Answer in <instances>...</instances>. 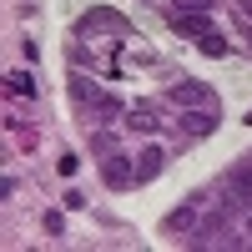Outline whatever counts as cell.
<instances>
[{
  "mask_svg": "<svg viewBox=\"0 0 252 252\" xmlns=\"http://www.w3.org/2000/svg\"><path fill=\"white\" fill-rule=\"evenodd\" d=\"M172 101H177V106H202V101H212V91L187 81V86H172Z\"/></svg>",
  "mask_w": 252,
  "mask_h": 252,
  "instance_id": "1",
  "label": "cell"
},
{
  "mask_svg": "<svg viewBox=\"0 0 252 252\" xmlns=\"http://www.w3.org/2000/svg\"><path fill=\"white\" fill-rule=\"evenodd\" d=\"M182 126H187L192 136H202V131H212V126H217V116H212V111H187Z\"/></svg>",
  "mask_w": 252,
  "mask_h": 252,
  "instance_id": "2",
  "label": "cell"
},
{
  "mask_svg": "<svg viewBox=\"0 0 252 252\" xmlns=\"http://www.w3.org/2000/svg\"><path fill=\"white\" fill-rule=\"evenodd\" d=\"M106 182H111V187H126V182H131V166H126L121 157H111V161H106Z\"/></svg>",
  "mask_w": 252,
  "mask_h": 252,
  "instance_id": "3",
  "label": "cell"
},
{
  "mask_svg": "<svg viewBox=\"0 0 252 252\" xmlns=\"http://www.w3.org/2000/svg\"><path fill=\"white\" fill-rule=\"evenodd\" d=\"M126 121H131V126H141V131H146V126H157L152 106H131V116H126Z\"/></svg>",
  "mask_w": 252,
  "mask_h": 252,
  "instance_id": "4",
  "label": "cell"
},
{
  "mask_svg": "<svg viewBox=\"0 0 252 252\" xmlns=\"http://www.w3.org/2000/svg\"><path fill=\"white\" fill-rule=\"evenodd\" d=\"M182 10H197V15H207V10H212V0H182Z\"/></svg>",
  "mask_w": 252,
  "mask_h": 252,
  "instance_id": "5",
  "label": "cell"
},
{
  "mask_svg": "<svg viewBox=\"0 0 252 252\" xmlns=\"http://www.w3.org/2000/svg\"><path fill=\"white\" fill-rule=\"evenodd\" d=\"M247 121H252V116H247Z\"/></svg>",
  "mask_w": 252,
  "mask_h": 252,
  "instance_id": "6",
  "label": "cell"
}]
</instances>
